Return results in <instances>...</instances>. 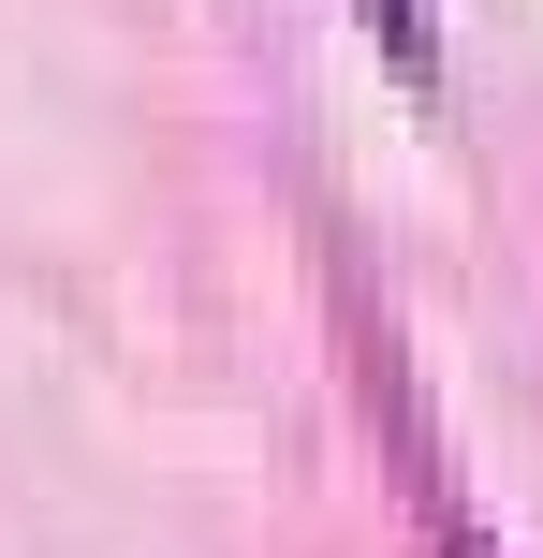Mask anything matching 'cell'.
Listing matches in <instances>:
<instances>
[{
	"label": "cell",
	"mask_w": 543,
	"mask_h": 558,
	"mask_svg": "<svg viewBox=\"0 0 543 558\" xmlns=\"http://www.w3.org/2000/svg\"><path fill=\"white\" fill-rule=\"evenodd\" d=\"M368 29H382V45L411 59V74H427V15H411V0H368Z\"/></svg>",
	"instance_id": "cell-1"
}]
</instances>
